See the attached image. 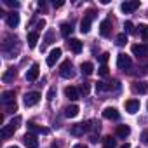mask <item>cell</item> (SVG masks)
<instances>
[{
    "label": "cell",
    "instance_id": "cell-40",
    "mask_svg": "<svg viewBox=\"0 0 148 148\" xmlns=\"http://www.w3.org/2000/svg\"><path fill=\"white\" fill-rule=\"evenodd\" d=\"M44 26H45V21H44V19H42V21H38V23H37V28H44Z\"/></svg>",
    "mask_w": 148,
    "mask_h": 148
},
{
    "label": "cell",
    "instance_id": "cell-28",
    "mask_svg": "<svg viewBox=\"0 0 148 148\" xmlns=\"http://www.w3.org/2000/svg\"><path fill=\"white\" fill-rule=\"evenodd\" d=\"M103 145H105V148H115V139L112 138V136H106L105 139H103Z\"/></svg>",
    "mask_w": 148,
    "mask_h": 148
},
{
    "label": "cell",
    "instance_id": "cell-19",
    "mask_svg": "<svg viewBox=\"0 0 148 148\" xmlns=\"http://www.w3.org/2000/svg\"><path fill=\"white\" fill-rule=\"evenodd\" d=\"M132 89H134V92H138V94H146V92H148V84H146V82H136V84L132 86Z\"/></svg>",
    "mask_w": 148,
    "mask_h": 148
},
{
    "label": "cell",
    "instance_id": "cell-39",
    "mask_svg": "<svg viewBox=\"0 0 148 148\" xmlns=\"http://www.w3.org/2000/svg\"><path fill=\"white\" fill-rule=\"evenodd\" d=\"M141 139H143V143H145V145L148 146V131H146V132H143V136H141Z\"/></svg>",
    "mask_w": 148,
    "mask_h": 148
},
{
    "label": "cell",
    "instance_id": "cell-30",
    "mask_svg": "<svg viewBox=\"0 0 148 148\" xmlns=\"http://www.w3.org/2000/svg\"><path fill=\"white\" fill-rule=\"evenodd\" d=\"M89 91H91V86H89V82H84V84L80 86V92H84V96H87V94H89Z\"/></svg>",
    "mask_w": 148,
    "mask_h": 148
},
{
    "label": "cell",
    "instance_id": "cell-27",
    "mask_svg": "<svg viewBox=\"0 0 148 148\" xmlns=\"http://www.w3.org/2000/svg\"><path fill=\"white\" fill-rule=\"evenodd\" d=\"M110 89H112V86H110V84H106V82H98V84H96V91H98V92L110 91Z\"/></svg>",
    "mask_w": 148,
    "mask_h": 148
},
{
    "label": "cell",
    "instance_id": "cell-33",
    "mask_svg": "<svg viewBox=\"0 0 148 148\" xmlns=\"http://www.w3.org/2000/svg\"><path fill=\"white\" fill-rule=\"evenodd\" d=\"M124 28H125V32H127V33H134V26H132V23H131V21H127V23L124 25Z\"/></svg>",
    "mask_w": 148,
    "mask_h": 148
},
{
    "label": "cell",
    "instance_id": "cell-43",
    "mask_svg": "<svg viewBox=\"0 0 148 148\" xmlns=\"http://www.w3.org/2000/svg\"><path fill=\"white\" fill-rule=\"evenodd\" d=\"M120 148H131V146H129V145H127V143H125V145H122V146H120Z\"/></svg>",
    "mask_w": 148,
    "mask_h": 148
},
{
    "label": "cell",
    "instance_id": "cell-29",
    "mask_svg": "<svg viewBox=\"0 0 148 148\" xmlns=\"http://www.w3.org/2000/svg\"><path fill=\"white\" fill-rule=\"evenodd\" d=\"M138 28H139V33H141V37H143L145 40H148V25H139Z\"/></svg>",
    "mask_w": 148,
    "mask_h": 148
},
{
    "label": "cell",
    "instance_id": "cell-32",
    "mask_svg": "<svg viewBox=\"0 0 148 148\" xmlns=\"http://www.w3.org/2000/svg\"><path fill=\"white\" fill-rule=\"evenodd\" d=\"M98 73H99L101 77H106V75H108V66H106V64H101L99 70H98Z\"/></svg>",
    "mask_w": 148,
    "mask_h": 148
},
{
    "label": "cell",
    "instance_id": "cell-18",
    "mask_svg": "<svg viewBox=\"0 0 148 148\" xmlns=\"http://www.w3.org/2000/svg\"><path fill=\"white\" fill-rule=\"evenodd\" d=\"M77 115H79V106L77 105H70V106L64 108V117L73 119V117H77Z\"/></svg>",
    "mask_w": 148,
    "mask_h": 148
},
{
    "label": "cell",
    "instance_id": "cell-37",
    "mask_svg": "<svg viewBox=\"0 0 148 148\" xmlns=\"http://www.w3.org/2000/svg\"><path fill=\"white\" fill-rule=\"evenodd\" d=\"M16 103H11V105H7V113H14L16 112Z\"/></svg>",
    "mask_w": 148,
    "mask_h": 148
},
{
    "label": "cell",
    "instance_id": "cell-44",
    "mask_svg": "<svg viewBox=\"0 0 148 148\" xmlns=\"http://www.w3.org/2000/svg\"><path fill=\"white\" fill-rule=\"evenodd\" d=\"M9 148H19V146H9Z\"/></svg>",
    "mask_w": 148,
    "mask_h": 148
},
{
    "label": "cell",
    "instance_id": "cell-21",
    "mask_svg": "<svg viewBox=\"0 0 148 148\" xmlns=\"http://www.w3.org/2000/svg\"><path fill=\"white\" fill-rule=\"evenodd\" d=\"M2 103H4V105L14 103V91H5V92L2 94Z\"/></svg>",
    "mask_w": 148,
    "mask_h": 148
},
{
    "label": "cell",
    "instance_id": "cell-15",
    "mask_svg": "<svg viewBox=\"0 0 148 148\" xmlns=\"http://www.w3.org/2000/svg\"><path fill=\"white\" fill-rule=\"evenodd\" d=\"M125 110L129 113H138L139 112V101L138 99H127L125 101Z\"/></svg>",
    "mask_w": 148,
    "mask_h": 148
},
{
    "label": "cell",
    "instance_id": "cell-16",
    "mask_svg": "<svg viewBox=\"0 0 148 148\" xmlns=\"http://www.w3.org/2000/svg\"><path fill=\"white\" fill-rule=\"evenodd\" d=\"M110 32H112V23H110V19L101 21V25H99V33H101V37H108Z\"/></svg>",
    "mask_w": 148,
    "mask_h": 148
},
{
    "label": "cell",
    "instance_id": "cell-11",
    "mask_svg": "<svg viewBox=\"0 0 148 148\" xmlns=\"http://www.w3.org/2000/svg\"><path fill=\"white\" fill-rule=\"evenodd\" d=\"M38 64L37 63H33L32 66H30V70L26 71V80L28 82H33V80H37V77H38Z\"/></svg>",
    "mask_w": 148,
    "mask_h": 148
},
{
    "label": "cell",
    "instance_id": "cell-3",
    "mask_svg": "<svg viewBox=\"0 0 148 148\" xmlns=\"http://www.w3.org/2000/svg\"><path fill=\"white\" fill-rule=\"evenodd\" d=\"M59 75H61L63 79H73V77H75V71H73L71 61H64V63L59 66Z\"/></svg>",
    "mask_w": 148,
    "mask_h": 148
},
{
    "label": "cell",
    "instance_id": "cell-6",
    "mask_svg": "<svg viewBox=\"0 0 148 148\" xmlns=\"http://www.w3.org/2000/svg\"><path fill=\"white\" fill-rule=\"evenodd\" d=\"M138 7H139V2H138V0H129V2H124V4L120 5L122 12H125V14H131V12H134Z\"/></svg>",
    "mask_w": 148,
    "mask_h": 148
},
{
    "label": "cell",
    "instance_id": "cell-24",
    "mask_svg": "<svg viewBox=\"0 0 148 148\" xmlns=\"http://www.w3.org/2000/svg\"><path fill=\"white\" fill-rule=\"evenodd\" d=\"M14 77H16V70H14V68H9V70L4 73L2 80H4V82H11V80H14Z\"/></svg>",
    "mask_w": 148,
    "mask_h": 148
},
{
    "label": "cell",
    "instance_id": "cell-20",
    "mask_svg": "<svg viewBox=\"0 0 148 148\" xmlns=\"http://www.w3.org/2000/svg\"><path fill=\"white\" fill-rule=\"evenodd\" d=\"M129 134H131V127H129V125H119V127H117V136H119L120 139H125Z\"/></svg>",
    "mask_w": 148,
    "mask_h": 148
},
{
    "label": "cell",
    "instance_id": "cell-26",
    "mask_svg": "<svg viewBox=\"0 0 148 148\" xmlns=\"http://www.w3.org/2000/svg\"><path fill=\"white\" fill-rule=\"evenodd\" d=\"M71 32H73L71 25H68V23H63V25H61V35H63V37H70Z\"/></svg>",
    "mask_w": 148,
    "mask_h": 148
},
{
    "label": "cell",
    "instance_id": "cell-34",
    "mask_svg": "<svg viewBox=\"0 0 148 148\" xmlns=\"http://www.w3.org/2000/svg\"><path fill=\"white\" fill-rule=\"evenodd\" d=\"M51 40H52V32H49V33H47V37H45V44L42 45V49H45V45H49V44H51Z\"/></svg>",
    "mask_w": 148,
    "mask_h": 148
},
{
    "label": "cell",
    "instance_id": "cell-35",
    "mask_svg": "<svg viewBox=\"0 0 148 148\" xmlns=\"http://www.w3.org/2000/svg\"><path fill=\"white\" fill-rule=\"evenodd\" d=\"M108 56H110L108 52H103V54L99 56V61H101V64H106V61H108Z\"/></svg>",
    "mask_w": 148,
    "mask_h": 148
},
{
    "label": "cell",
    "instance_id": "cell-31",
    "mask_svg": "<svg viewBox=\"0 0 148 148\" xmlns=\"http://www.w3.org/2000/svg\"><path fill=\"white\" fill-rule=\"evenodd\" d=\"M127 42V37H125V33H120L119 37H117V45H124Z\"/></svg>",
    "mask_w": 148,
    "mask_h": 148
},
{
    "label": "cell",
    "instance_id": "cell-2",
    "mask_svg": "<svg viewBox=\"0 0 148 148\" xmlns=\"http://www.w3.org/2000/svg\"><path fill=\"white\" fill-rule=\"evenodd\" d=\"M94 18H96V12H94L92 9H89V11L84 14V19H82V23H80V32H82V33H89Z\"/></svg>",
    "mask_w": 148,
    "mask_h": 148
},
{
    "label": "cell",
    "instance_id": "cell-22",
    "mask_svg": "<svg viewBox=\"0 0 148 148\" xmlns=\"http://www.w3.org/2000/svg\"><path fill=\"white\" fill-rule=\"evenodd\" d=\"M28 129H30L32 132H35V134H47V132H49V129L38 127V125H37V124H33V122H30V124H28Z\"/></svg>",
    "mask_w": 148,
    "mask_h": 148
},
{
    "label": "cell",
    "instance_id": "cell-9",
    "mask_svg": "<svg viewBox=\"0 0 148 148\" xmlns=\"http://www.w3.org/2000/svg\"><path fill=\"white\" fill-rule=\"evenodd\" d=\"M89 131V124H75L71 129H70V132L73 134V136H82L84 132H87Z\"/></svg>",
    "mask_w": 148,
    "mask_h": 148
},
{
    "label": "cell",
    "instance_id": "cell-1",
    "mask_svg": "<svg viewBox=\"0 0 148 148\" xmlns=\"http://www.w3.org/2000/svg\"><path fill=\"white\" fill-rule=\"evenodd\" d=\"M19 124H21V117L12 119L7 125H4V127H2V131H0V136H2V138H11V136L16 132V129L19 127Z\"/></svg>",
    "mask_w": 148,
    "mask_h": 148
},
{
    "label": "cell",
    "instance_id": "cell-25",
    "mask_svg": "<svg viewBox=\"0 0 148 148\" xmlns=\"http://www.w3.org/2000/svg\"><path fill=\"white\" fill-rule=\"evenodd\" d=\"M80 70H82L84 75H91V73L94 71V66H92V63H82L80 64Z\"/></svg>",
    "mask_w": 148,
    "mask_h": 148
},
{
    "label": "cell",
    "instance_id": "cell-4",
    "mask_svg": "<svg viewBox=\"0 0 148 148\" xmlns=\"http://www.w3.org/2000/svg\"><path fill=\"white\" fill-rule=\"evenodd\" d=\"M131 64H132V61H131V58L127 56V54H119L117 56V66L120 68V70H129L131 68Z\"/></svg>",
    "mask_w": 148,
    "mask_h": 148
},
{
    "label": "cell",
    "instance_id": "cell-5",
    "mask_svg": "<svg viewBox=\"0 0 148 148\" xmlns=\"http://www.w3.org/2000/svg\"><path fill=\"white\" fill-rule=\"evenodd\" d=\"M25 106H35L38 101H40V94L38 92H28L25 94Z\"/></svg>",
    "mask_w": 148,
    "mask_h": 148
},
{
    "label": "cell",
    "instance_id": "cell-14",
    "mask_svg": "<svg viewBox=\"0 0 148 148\" xmlns=\"http://www.w3.org/2000/svg\"><path fill=\"white\" fill-rule=\"evenodd\" d=\"M5 23H7V26H9V28H16V26L19 25V14H16V12H11V14H7V18H5Z\"/></svg>",
    "mask_w": 148,
    "mask_h": 148
},
{
    "label": "cell",
    "instance_id": "cell-10",
    "mask_svg": "<svg viewBox=\"0 0 148 148\" xmlns=\"http://www.w3.org/2000/svg\"><path fill=\"white\" fill-rule=\"evenodd\" d=\"M59 56H61V49H59V47L52 49V51L49 52V56H47V66H54L56 61L59 59Z\"/></svg>",
    "mask_w": 148,
    "mask_h": 148
},
{
    "label": "cell",
    "instance_id": "cell-7",
    "mask_svg": "<svg viewBox=\"0 0 148 148\" xmlns=\"http://www.w3.org/2000/svg\"><path fill=\"white\" fill-rule=\"evenodd\" d=\"M131 51H132V54H134V56H138V58H145V56L148 54V45L134 44V45L131 47Z\"/></svg>",
    "mask_w": 148,
    "mask_h": 148
},
{
    "label": "cell",
    "instance_id": "cell-42",
    "mask_svg": "<svg viewBox=\"0 0 148 148\" xmlns=\"http://www.w3.org/2000/svg\"><path fill=\"white\" fill-rule=\"evenodd\" d=\"M73 148H87V146H86V145H75Z\"/></svg>",
    "mask_w": 148,
    "mask_h": 148
},
{
    "label": "cell",
    "instance_id": "cell-23",
    "mask_svg": "<svg viewBox=\"0 0 148 148\" xmlns=\"http://www.w3.org/2000/svg\"><path fill=\"white\" fill-rule=\"evenodd\" d=\"M37 42H38V33L37 32H30L28 33V45L33 49V47H37Z\"/></svg>",
    "mask_w": 148,
    "mask_h": 148
},
{
    "label": "cell",
    "instance_id": "cell-12",
    "mask_svg": "<svg viewBox=\"0 0 148 148\" xmlns=\"http://www.w3.org/2000/svg\"><path fill=\"white\" fill-rule=\"evenodd\" d=\"M103 117H105V119H108V120H119V119H120V113H119L115 108L108 106V108H105V110H103Z\"/></svg>",
    "mask_w": 148,
    "mask_h": 148
},
{
    "label": "cell",
    "instance_id": "cell-41",
    "mask_svg": "<svg viewBox=\"0 0 148 148\" xmlns=\"http://www.w3.org/2000/svg\"><path fill=\"white\" fill-rule=\"evenodd\" d=\"M52 5H54V7H61V5H63V2H56V0H54Z\"/></svg>",
    "mask_w": 148,
    "mask_h": 148
},
{
    "label": "cell",
    "instance_id": "cell-8",
    "mask_svg": "<svg viewBox=\"0 0 148 148\" xmlns=\"http://www.w3.org/2000/svg\"><path fill=\"white\" fill-rule=\"evenodd\" d=\"M23 141H25V145H26L28 148H38V139H37V136L32 134V132L25 134V136H23Z\"/></svg>",
    "mask_w": 148,
    "mask_h": 148
},
{
    "label": "cell",
    "instance_id": "cell-36",
    "mask_svg": "<svg viewBox=\"0 0 148 148\" xmlns=\"http://www.w3.org/2000/svg\"><path fill=\"white\" fill-rule=\"evenodd\" d=\"M4 4L5 5H11V7H16V9L19 7V2H12V0H4Z\"/></svg>",
    "mask_w": 148,
    "mask_h": 148
},
{
    "label": "cell",
    "instance_id": "cell-38",
    "mask_svg": "<svg viewBox=\"0 0 148 148\" xmlns=\"http://www.w3.org/2000/svg\"><path fill=\"white\" fill-rule=\"evenodd\" d=\"M54 94H56V89L52 87V89H49V92H47V99L51 101V99H54Z\"/></svg>",
    "mask_w": 148,
    "mask_h": 148
},
{
    "label": "cell",
    "instance_id": "cell-13",
    "mask_svg": "<svg viewBox=\"0 0 148 148\" xmlns=\"http://www.w3.org/2000/svg\"><path fill=\"white\" fill-rule=\"evenodd\" d=\"M64 94H66V98H68L70 101H77V99L80 98V92H79L77 87H66V89H64Z\"/></svg>",
    "mask_w": 148,
    "mask_h": 148
},
{
    "label": "cell",
    "instance_id": "cell-17",
    "mask_svg": "<svg viewBox=\"0 0 148 148\" xmlns=\"http://www.w3.org/2000/svg\"><path fill=\"white\" fill-rule=\"evenodd\" d=\"M68 47L75 52V54H79L80 51H82V42L79 40V38H70V42H68Z\"/></svg>",
    "mask_w": 148,
    "mask_h": 148
}]
</instances>
